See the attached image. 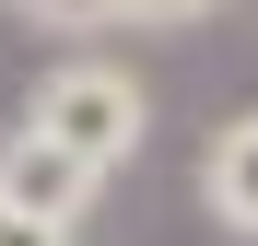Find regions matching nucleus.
<instances>
[{
	"label": "nucleus",
	"instance_id": "f257e3e1",
	"mask_svg": "<svg viewBox=\"0 0 258 246\" xmlns=\"http://www.w3.org/2000/svg\"><path fill=\"white\" fill-rule=\"evenodd\" d=\"M24 129L59 141L71 164H94V176H129L141 141H153V94H141V70H117V59H59V70H35Z\"/></svg>",
	"mask_w": 258,
	"mask_h": 246
},
{
	"label": "nucleus",
	"instance_id": "f03ea898",
	"mask_svg": "<svg viewBox=\"0 0 258 246\" xmlns=\"http://www.w3.org/2000/svg\"><path fill=\"white\" fill-rule=\"evenodd\" d=\"M0 199L35 211V223H59V234H82V223H94V199H106V176H94V164H71L59 141H35V129H0Z\"/></svg>",
	"mask_w": 258,
	"mask_h": 246
},
{
	"label": "nucleus",
	"instance_id": "7ed1b4c3",
	"mask_svg": "<svg viewBox=\"0 0 258 246\" xmlns=\"http://www.w3.org/2000/svg\"><path fill=\"white\" fill-rule=\"evenodd\" d=\"M200 199H211V223H223V234L258 246V106L211 129V152H200Z\"/></svg>",
	"mask_w": 258,
	"mask_h": 246
},
{
	"label": "nucleus",
	"instance_id": "20e7f679",
	"mask_svg": "<svg viewBox=\"0 0 258 246\" xmlns=\"http://www.w3.org/2000/svg\"><path fill=\"white\" fill-rule=\"evenodd\" d=\"M0 12H24L35 35H94V24H117V0H0Z\"/></svg>",
	"mask_w": 258,
	"mask_h": 246
},
{
	"label": "nucleus",
	"instance_id": "39448f33",
	"mask_svg": "<svg viewBox=\"0 0 258 246\" xmlns=\"http://www.w3.org/2000/svg\"><path fill=\"white\" fill-rule=\"evenodd\" d=\"M223 0H117V24H153V35H176V24H211Z\"/></svg>",
	"mask_w": 258,
	"mask_h": 246
},
{
	"label": "nucleus",
	"instance_id": "423d86ee",
	"mask_svg": "<svg viewBox=\"0 0 258 246\" xmlns=\"http://www.w3.org/2000/svg\"><path fill=\"white\" fill-rule=\"evenodd\" d=\"M0 246H82V234H59V223H35V211H12V199H0Z\"/></svg>",
	"mask_w": 258,
	"mask_h": 246
}]
</instances>
